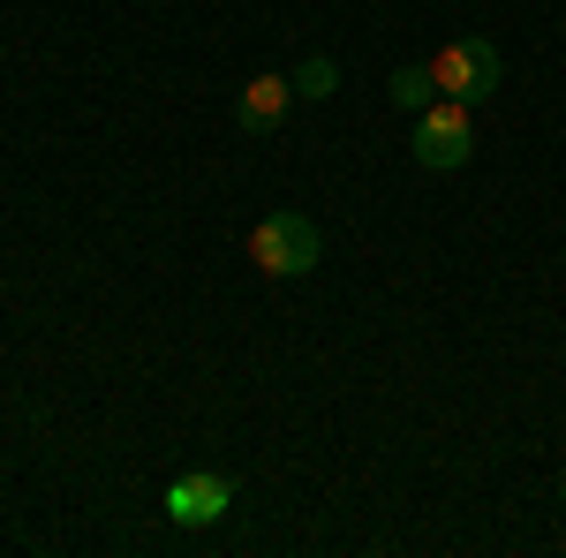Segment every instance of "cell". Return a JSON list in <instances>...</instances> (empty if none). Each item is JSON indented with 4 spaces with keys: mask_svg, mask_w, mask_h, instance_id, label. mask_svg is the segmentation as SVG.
<instances>
[{
    "mask_svg": "<svg viewBox=\"0 0 566 558\" xmlns=\"http://www.w3.org/2000/svg\"><path fill=\"white\" fill-rule=\"evenodd\" d=\"M469 151H476L469 106H461V98H431V106L416 114V167L453 173V167H469Z\"/></svg>",
    "mask_w": 566,
    "mask_h": 558,
    "instance_id": "3957f363",
    "label": "cell"
},
{
    "mask_svg": "<svg viewBox=\"0 0 566 558\" xmlns=\"http://www.w3.org/2000/svg\"><path fill=\"white\" fill-rule=\"evenodd\" d=\"M333 91H340V61L310 53L303 69H295V98H333Z\"/></svg>",
    "mask_w": 566,
    "mask_h": 558,
    "instance_id": "8992f818",
    "label": "cell"
},
{
    "mask_svg": "<svg viewBox=\"0 0 566 558\" xmlns=\"http://www.w3.org/2000/svg\"><path fill=\"white\" fill-rule=\"evenodd\" d=\"M559 491H566V475H559Z\"/></svg>",
    "mask_w": 566,
    "mask_h": 558,
    "instance_id": "ba28073f",
    "label": "cell"
},
{
    "mask_svg": "<svg viewBox=\"0 0 566 558\" xmlns=\"http://www.w3.org/2000/svg\"><path fill=\"white\" fill-rule=\"evenodd\" d=\"M287 106H295V76H250L234 122H242V136H272L280 122H287Z\"/></svg>",
    "mask_w": 566,
    "mask_h": 558,
    "instance_id": "5b68a950",
    "label": "cell"
},
{
    "mask_svg": "<svg viewBox=\"0 0 566 558\" xmlns=\"http://www.w3.org/2000/svg\"><path fill=\"white\" fill-rule=\"evenodd\" d=\"M431 98H438L431 69H400V76H392V106H408V114H423Z\"/></svg>",
    "mask_w": 566,
    "mask_h": 558,
    "instance_id": "52a82bcc",
    "label": "cell"
},
{
    "mask_svg": "<svg viewBox=\"0 0 566 558\" xmlns=\"http://www.w3.org/2000/svg\"><path fill=\"white\" fill-rule=\"evenodd\" d=\"M250 257H258L272 280H303V272H317V257H325V234H317L310 212H264L258 234H250Z\"/></svg>",
    "mask_w": 566,
    "mask_h": 558,
    "instance_id": "6da1fadb",
    "label": "cell"
},
{
    "mask_svg": "<svg viewBox=\"0 0 566 558\" xmlns=\"http://www.w3.org/2000/svg\"><path fill=\"white\" fill-rule=\"evenodd\" d=\"M431 84H438V98L476 106V98H491V91L506 84V61H499V45H491V39H453V45H438Z\"/></svg>",
    "mask_w": 566,
    "mask_h": 558,
    "instance_id": "7a4b0ae2",
    "label": "cell"
},
{
    "mask_svg": "<svg viewBox=\"0 0 566 558\" xmlns=\"http://www.w3.org/2000/svg\"><path fill=\"white\" fill-rule=\"evenodd\" d=\"M159 506H167L175 528H212V520H227V506H234V483H227L219 468H189V475L167 483V498H159Z\"/></svg>",
    "mask_w": 566,
    "mask_h": 558,
    "instance_id": "277c9868",
    "label": "cell"
}]
</instances>
